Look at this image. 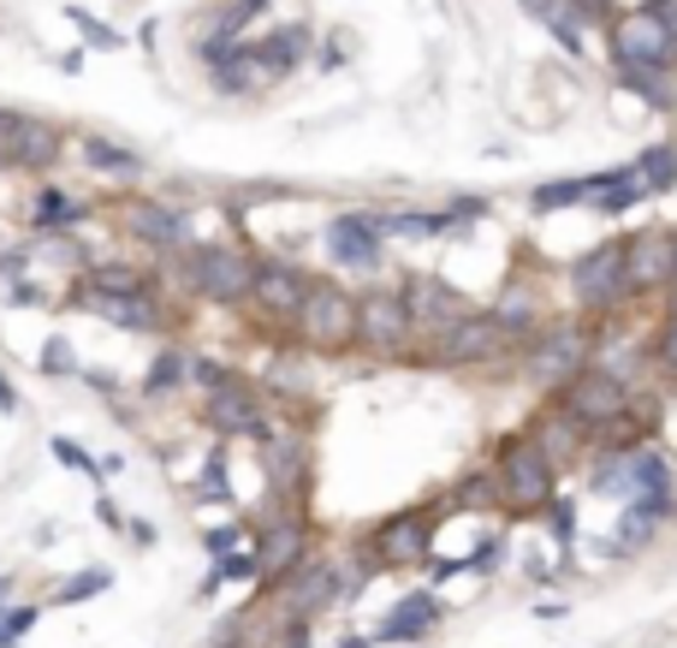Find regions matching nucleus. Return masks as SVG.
Segmentation results:
<instances>
[{"instance_id":"nucleus-1","label":"nucleus","mask_w":677,"mask_h":648,"mask_svg":"<svg viewBox=\"0 0 677 648\" xmlns=\"http://www.w3.org/2000/svg\"><path fill=\"white\" fill-rule=\"evenodd\" d=\"M606 42H613V66H618V78L624 83H636L648 101H666V90H659V78L671 72V60H677V37L666 24H659V12L654 7H630V12H618L613 30H606Z\"/></svg>"},{"instance_id":"nucleus-2","label":"nucleus","mask_w":677,"mask_h":648,"mask_svg":"<svg viewBox=\"0 0 677 648\" xmlns=\"http://www.w3.org/2000/svg\"><path fill=\"white\" fill-rule=\"evenodd\" d=\"M185 292H197L202 303H220V310H232V303H250V286H256V256L250 250H232V245H190L185 262Z\"/></svg>"},{"instance_id":"nucleus-3","label":"nucleus","mask_w":677,"mask_h":648,"mask_svg":"<svg viewBox=\"0 0 677 648\" xmlns=\"http://www.w3.org/2000/svg\"><path fill=\"white\" fill-rule=\"evenodd\" d=\"M494 476H499V506L517 511V518H529V511H547L552 506V482H559V470L547 465V452L535 447L529 435L499 440Z\"/></svg>"},{"instance_id":"nucleus-4","label":"nucleus","mask_w":677,"mask_h":648,"mask_svg":"<svg viewBox=\"0 0 677 648\" xmlns=\"http://www.w3.org/2000/svg\"><path fill=\"white\" fill-rule=\"evenodd\" d=\"M570 292L588 316H613L630 298V238H606L570 262Z\"/></svg>"},{"instance_id":"nucleus-5","label":"nucleus","mask_w":677,"mask_h":648,"mask_svg":"<svg viewBox=\"0 0 677 648\" xmlns=\"http://www.w3.org/2000/svg\"><path fill=\"white\" fill-rule=\"evenodd\" d=\"M588 363H595V333H588L583 321H552V328H541L524 351L529 381L547 387V393H559L565 381H577Z\"/></svg>"},{"instance_id":"nucleus-6","label":"nucleus","mask_w":677,"mask_h":648,"mask_svg":"<svg viewBox=\"0 0 677 648\" xmlns=\"http://www.w3.org/2000/svg\"><path fill=\"white\" fill-rule=\"evenodd\" d=\"M434 554V511L428 506H405L392 518H380L369 541H362V577L369 571H398V566H422Z\"/></svg>"},{"instance_id":"nucleus-7","label":"nucleus","mask_w":677,"mask_h":648,"mask_svg":"<svg viewBox=\"0 0 677 648\" xmlns=\"http://www.w3.org/2000/svg\"><path fill=\"white\" fill-rule=\"evenodd\" d=\"M630 399H636V387H624L618 375H606L600 363H588L577 381H565L559 393H552V405L577 422V429H588V435H606L613 422L630 411Z\"/></svg>"},{"instance_id":"nucleus-8","label":"nucleus","mask_w":677,"mask_h":648,"mask_svg":"<svg viewBox=\"0 0 677 648\" xmlns=\"http://www.w3.org/2000/svg\"><path fill=\"white\" fill-rule=\"evenodd\" d=\"M298 339L309 351H351L357 346V298L333 280H316L303 316H298Z\"/></svg>"},{"instance_id":"nucleus-9","label":"nucleus","mask_w":677,"mask_h":648,"mask_svg":"<svg viewBox=\"0 0 677 648\" xmlns=\"http://www.w3.org/2000/svg\"><path fill=\"white\" fill-rule=\"evenodd\" d=\"M410 339H416V321H410L405 292H362L357 298V346L362 351L398 357V351H410Z\"/></svg>"},{"instance_id":"nucleus-10","label":"nucleus","mask_w":677,"mask_h":648,"mask_svg":"<svg viewBox=\"0 0 677 648\" xmlns=\"http://www.w3.org/2000/svg\"><path fill=\"white\" fill-rule=\"evenodd\" d=\"M273 595H280L286 625H309L316 612L339 607L351 589H345V577H339V566H333V559H303V566L291 571V577H286V584L273 589Z\"/></svg>"},{"instance_id":"nucleus-11","label":"nucleus","mask_w":677,"mask_h":648,"mask_svg":"<svg viewBox=\"0 0 677 648\" xmlns=\"http://www.w3.org/2000/svg\"><path fill=\"white\" fill-rule=\"evenodd\" d=\"M511 351V333L494 321V310H470L464 321H451L446 333H434V363H494V357Z\"/></svg>"},{"instance_id":"nucleus-12","label":"nucleus","mask_w":677,"mask_h":648,"mask_svg":"<svg viewBox=\"0 0 677 648\" xmlns=\"http://www.w3.org/2000/svg\"><path fill=\"white\" fill-rule=\"evenodd\" d=\"M309 280L303 268H291L280 262V256H268V262H256V286H250V303H256V316H268V321H280V328H298V316H303V303H309Z\"/></svg>"},{"instance_id":"nucleus-13","label":"nucleus","mask_w":677,"mask_h":648,"mask_svg":"<svg viewBox=\"0 0 677 648\" xmlns=\"http://www.w3.org/2000/svg\"><path fill=\"white\" fill-rule=\"evenodd\" d=\"M321 250L333 256L339 268H375L380 250H387V227H380V209H345L321 227Z\"/></svg>"},{"instance_id":"nucleus-14","label":"nucleus","mask_w":677,"mask_h":648,"mask_svg":"<svg viewBox=\"0 0 677 648\" xmlns=\"http://www.w3.org/2000/svg\"><path fill=\"white\" fill-rule=\"evenodd\" d=\"M202 422L215 429L220 440H268L273 435V422H268V411H262V399L250 393L245 381H226L220 393H208L202 399Z\"/></svg>"},{"instance_id":"nucleus-15","label":"nucleus","mask_w":677,"mask_h":648,"mask_svg":"<svg viewBox=\"0 0 677 648\" xmlns=\"http://www.w3.org/2000/svg\"><path fill=\"white\" fill-rule=\"evenodd\" d=\"M666 286H677V232L648 227L630 238V298L666 292Z\"/></svg>"},{"instance_id":"nucleus-16","label":"nucleus","mask_w":677,"mask_h":648,"mask_svg":"<svg viewBox=\"0 0 677 648\" xmlns=\"http://www.w3.org/2000/svg\"><path fill=\"white\" fill-rule=\"evenodd\" d=\"M256 559H262V584L273 589V584H286L291 571L309 559V524L303 518H273L262 536H256Z\"/></svg>"},{"instance_id":"nucleus-17","label":"nucleus","mask_w":677,"mask_h":648,"mask_svg":"<svg viewBox=\"0 0 677 648\" xmlns=\"http://www.w3.org/2000/svg\"><path fill=\"white\" fill-rule=\"evenodd\" d=\"M398 292H405V303H410V321H416V328H428V333H446L451 321L470 316L464 292H451L440 275H410L405 286H398Z\"/></svg>"},{"instance_id":"nucleus-18","label":"nucleus","mask_w":677,"mask_h":648,"mask_svg":"<svg viewBox=\"0 0 677 648\" xmlns=\"http://www.w3.org/2000/svg\"><path fill=\"white\" fill-rule=\"evenodd\" d=\"M126 232L149 250H190V209H179V202H131Z\"/></svg>"},{"instance_id":"nucleus-19","label":"nucleus","mask_w":677,"mask_h":648,"mask_svg":"<svg viewBox=\"0 0 677 648\" xmlns=\"http://www.w3.org/2000/svg\"><path fill=\"white\" fill-rule=\"evenodd\" d=\"M78 310L101 316L108 328H126V333H161L167 328V310L161 298H108V292H72Z\"/></svg>"},{"instance_id":"nucleus-20","label":"nucleus","mask_w":677,"mask_h":648,"mask_svg":"<svg viewBox=\"0 0 677 648\" xmlns=\"http://www.w3.org/2000/svg\"><path fill=\"white\" fill-rule=\"evenodd\" d=\"M529 440L547 452V465H552V470H559V465H577V458H583L588 447H595V435L577 429V422H570V417L559 411V405H547V411L535 417V435H529Z\"/></svg>"},{"instance_id":"nucleus-21","label":"nucleus","mask_w":677,"mask_h":648,"mask_svg":"<svg viewBox=\"0 0 677 648\" xmlns=\"http://www.w3.org/2000/svg\"><path fill=\"white\" fill-rule=\"evenodd\" d=\"M434 625H440V601H434L428 589H410L405 601L375 625V642H422Z\"/></svg>"},{"instance_id":"nucleus-22","label":"nucleus","mask_w":677,"mask_h":648,"mask_svg":"<svg viewBox=\"0 0 677 648\" xmlns=\"http://www.w3.org/2000/svg\"><path fill=\"white\" fill-rule=\"evenodd\" d=\"M666 518H677V494H636L630 506H624V518H618V548L630 554V548H641V541H648L659 524Z\"/></svg>"},{"instance_id":"nucleus-23","label":"nucleus","mask_w":677,"mask_h":648,"mask_svg":"<svg viewBox=\"0 0 677 648\" xmlns=\"http://www.w3.org/2000/svg\"><path fill=\"white\" fill-rule=\"evenodd\" d=\"M54 156H60V131L48 126V119H19L12 149H7V167H19V173H42V167H54Z\"/></svg>"},{"instance_id":"nucleus-24","label":"nucleus","mask_w":677,"mask_h":648,"mask_svg":"<svg viewBox=\"0 0 677 648\" xmlns=\"http://www.w3.org/2000/svg\"><path fill=\"white\" fill-rule=\"evenodd\" d=\"M83 220H90V202L60 191V185H42V191L30 197V227H37L42 238L48 232H72V227H83Z\"/></svg>"},{"instance_id":"nucleus-25","label":"nucleus","mask_w":677,"mask_h":648,"mask_svg":"<svg viewBox=\"0 0 677 648\" xmlns=\"http://www.w3.org/2000/svg\"><path fill=\"white\" fill-rule=\"evenodd\" d=\"M250 54H256V72H262V78H286L291 66H298V60L309 54V24H286V30H273V37L250 42Z\"/></svg>"},{"instance_id":"nucleus-26","label":"nucleus","mask_w":677,"mask_h":648,"mask_svg":"<svg viewBox=\"0 0 677 648\" xmlns=\"http://www.w3.org/2000/svg\"><path fill=\"white\" fill-rule=\"evenodd\" d=\"M494 321H499L511 339H529L535 328H541V292H535V286H524V280H511L506 292H499V303H494Z\"/></svg>"},{"instance_id":"nucleus-27","label":"nucleus","mask_w":677,"mask_h":648,"mask_svg":"<svg viewBox=\"0 0 677 648\" xmlns=\"http://www.w3.org/2000/svg\"><path fill=\"white\" fill-rule=\"evenodd\" d=\"M262 465L273 476V488L291 494V488H303V465H309V447L298 435H268L262 440Z\"/></svg>"},{"instance_id":"nucleus-28","label":"nucleus","mask_w":677,"mask_h":648,"mask_svg":"<svg viewBox=\"0 0 677 648\" xmlns=\"http://www.w3.org/2000/svg\"><path fill=\"white\" fill-rule=\"evenodd\" d=\"M78 292H108V298H155V286L143 268H126V262H101V268H83Z\"/></svg>"},{"instance_id":"nucleus-29","label":"nucleus","mask_w":677,"mask_h":648,"mask_svg":"<svg viewBox=\"0 0 677 648\" xmlns=\"http://www.w3.org/2000/svg\"><path fill=\"white\" fill-rule=\"evenodd\" d=\"M185 387H190V351L185 346L155 351V363L143 375V399H172V393H185Z\"/></svg>"},{"instance_id":"nucleus-30","label":"nucleus","mask_w":677,"mask_h":648,"mask_svg":"<svg viewBox=\"0 0 677 648\" xmlns=\"http://www.w3.org/2000/svg\"><path fill=\"white\" fill-rule=\"evenodd\" d=\"M83 167H90V173H108V179H137V173H143V156L90 131V138H83Z\"/></svg>"},{"instance_id":"nucleus-31","label":"nucleus","mask_w":677,"mask_h":648,"mask_svg":"<svg viewBox=\"0 0 677 648\" xmlns=\"http://www.w3.org/2000/svg\"><path fill=\"white\" fill-rule=\"evenodd\" d=\"M636 494H677L671 458L659 452V440H648L641 452H630V500H636Z\"/></svg>"},{"instance_id":"nucleus-32","label":"nucleus","mask_w":677,"mask_h":648,"mask_svg":"<svg viewBox=\"0 0 677 648\" xmlns=\"http://www.w3.org/2000/svg\"><path fill=\"white\" fill-rule=\"evenodd\" d=\"M588 197H595L588 179H547V185H535L529 209L535 215H565V209H577V202H588Z\"/></svg>"},{"instance_id":"nucleus-33","label":"nucleus","mask_w":677,"mask_h":648,"mask_svg":"<svg viewBox=\"0 0 677 648\" xmlns=\"http://www.w3.org/2000/svg\"><path fill=\"white\" fill-rule=\"evenodd\" d=\"M636 179L641 191H677V149L671 143H654L636 156Z\"/></svg>"},{"instance_id":"nucleus-34","label":"nucleus","mask_w":677,"mask_h":648,"mask_svg":"<svg viewBox=\"0 0 677 648\" xmlns=\"http://www.w3.org/2000/svg\"><path fill=\"white\" fill-rule=\"evenodd\" d=\"M250 66H256V54H250V42H238L232 54H226V60L215 66V72H208V83H215L220 96H250V90H256Z\"/></svg>"},{"instance_id":"nucleus-35","label":"nucleus","mask_w":677,"mask_h":648,"mask_svg":"<svg viewBox=\"0 0 677 648\" xmlns=\"http://www.w3.org/2000/svg\"><path fill=\"white\" fill-rule=\"evenodd\" d=\"M66 19H72V30L83 37V48H96V54H119V48H126V37H119L113 24H101L96 12H83V7H66Z\"/></svg>"},{"instance_id":"nucleus-36","label":"nucleus","mask_w":677,"mask_h":648,"mask_svg":"<svg viewBox=\"0 0 677 648\" xmlns=\"http://www.w3.org/2000/svg\"><path fill=\"white\" fill-rule=\"evenodd\" d=\"M380 227H387V238H440L446 220L440 215H416V209H392V215H380Z\"/></svg>"},{"instance_id":"nucleus-37","label":"nucleus","mask_w":677,"mask_h":648,"mask_svg":"<svg viewBox=\"0 0 677 648\" xmlns=\"http://www.w3.org/2000/svg\"><path fill=\"white\" fill-rule=\"evenodd\" d=\"M108 584H113V571H108V566L72 571V577H66V584L54 589V601H60V607H78V601H90V595H101V589H108Z\"/></svg>"},{"instance_id":"nucleus-38","label":"nucleus","mask_w":677,"mask_h":648,"mask_svg":"<svg viewBox=\"0 0 677 648\" xmlns=\"http://www.w3.org/2000/svg\"><path fill=\"white\" fill-rule=\"evenodd\" d=\"M37 625V607H24V601H12L7 584H0V648H19V637Z\"/></svg>"},{"instance_id":"nucleus-39","label":"nucleus","mask_w":677,"mask_h":648,"mask_svg":"<svg viewBox=\"0 0 677 648\" xmlns=\"http://www.w3.org/2000/svg\"><path fill=\"white\" fill-rule=\"evenodd\" d=\"M202 500L215 506H232V476H226V447H208V465H202V482H197Z\"/></svg>"},{"instance_id":"nucleus-40","label":"nucleus","mask_w":677,"mask_h":648,"mask_svg":"<svg viewBox=\"0 0 677 648\" xmlns=\"http://www.w3.org/2000/svg\"><path fill=\"white\" fill-rule=\"evenodd\" d=\"M202 548H208V559H215V566H226V559H232V554H245L250 548V524H220V530H208L202 536Z\"/></svg>"},{"instance_id":"nucleus-41","label":"nucleus","mask_w":677,"mask_h":648,"mask_svg":"<svg viewBox=\"0 0 677 648\" xmlns=\"http://www.w3.org/2000/svg\"><path fill=\"white\" fill-rule=\"evenodd\" d=\"M37 369L48 375V381H66V375H83L78 369V357H72V339H42V351H37Z\"/></svg>"},{"instance_id":"nucleus-42","label":"nucleus","mask_w":677,"mask_h":648,"mask_svg":"<svg viewBox=\"0 0 677 648\" xmlns=\"http://www.w3.org/2000/svg\"><path fill=\"white\" fill-rule=\"evenodd\" d=\"M499 500V476L494 470H481V476H464V482L458 488H451V506H494Z\"/></svg>"},{"instance_id":"nucleus-43","label":"nucleus","mask_w":677,"mask_h":648,"mask_svg":"<svg viewBox=\"0 0 677 648\" xmlns=\"http://www.w3.org/2000/svg\"><path fill=\"white\" fill-rule=\"evenodd\" d=\"M48 452H54V458H60V465H66V470H78V476H90V482H101V476H108V470H101V465H96V458H90V452H83V447H78V440H72V435H54V440H48Z\"/></svg>"},{"instance_id":"nucleus-44","label":"nucleus","mask_w":677,"mask_h":648,"mask_svg":"<svg viewBox=\"0 0 677 648\" xmlns=\"http://www.w3.org/2000/svg\"><path fill=\"white\" fill-rule=\"evenodd\" d=\"M232 381V369L220 363V357H202V351H190V387L208 399V393H220V387Z\"/></svg>"},{"instance_id":"nucleus-45","label":"nucleus","mask_w":677,"mask_h":648,"mask_svg":"<svg viewBox=\"0 0 677 648\" xmlns=\"http://www.w3.org/2000/svg\"><path fill=\"white\" fill-rule=\"evenodd\" d=\"M541 518L552 524V541H559V548H570V541H577V500H565V494H552V506L541 511Z\"/></svg>"},{"instance_id":"nucleus-46","label":"nucleus","mask_w":677,"mask_h":648,"mask_svg":"<svg viewBox=\"0 0 677 648\" xmlns=\"http://www.w3.org/2000/svg\"><path fill=\"white\" fill-rule=\"evenodd\" d=\"M481 215H488V202H481V197H458V202H446V209H440L446 232H464V227H476Z\"/></svg>"},{"instance_id":"nucleus-47","label":"nucleus","mask_w":677,"mask_h":648,"mask_svg":"<svg viewBox=\"0 0 677 648\" xmlns=\"http://www.w3.org/2000/svg\"><path fill=\"white\" fill-rule=\"evenodd\" d=\"M506 554H511V548H506V536H488L470 559H464V571H494V566H506Z\"/></svg>"},{"instance_id":"nucleus-48","label":"nucleus","mask_w":677,"mask_h":648,"mask_svg":"<svg viewBox=\"0 0 677 648\" xmlns=\"http://www.w3.org/2000/svg\"><path fill=\"white\" fill-rule=\"evenodd\" d=\"M648 351H654V363L666 369V375H677V321H666V328L654 333V346H648Z\"/></svg>"},{"instance_id":"nucleus-49","label":"nucleus","mask_w":677,"mask_h":648,"mask_svg":"<svg viewBox=\"0 0 677 648\" xmlns=\"http://www.w3.org/2000/svg\"><path fill=\"white\" fill-rule=\"evenodd\" d=\"M547 30H552V37H559V48H565V54H583V48H588V42H583V30L570 24L565 12H552V19H547Z\"/></svg>"},{"instance_id":"nucleus-50","label":"nucleus","mask_w":677,"mask_h":648,"mask_svg":"<svg viewBox=\"0 0 677 648\" xmlns=\"http://www.w3.org/2000/svg\"><path fill=\"white\" fill-rule=\"evenodd\" d=\"M126 536L137 541V548H155V524H149V518H131V524H126Z\"/></svg>"},{"instance_id":"nucleus-51","label":"nucleus","mask_w":677,"mask_h":648,"mask_svg":"<svg viewBox=\"0 0 677 648\" xmlns=\"http://www.w3.org/2000/svg\"><path fill=\"white\" fill-rule=\"evenodd\" d=\"M280 637H286L280 648H316V637H309V625H286Z\"/></svg>"},{"instance_id":"nucleus-52","label":"nucleus","mask_w":677,"mask_h":648,"mask_svg":"<svg viewBox=\"0 0 677 648\" xmlns=\"http://www.w3.org/2000/svg\"><path fill=\"white\" fill-rule=\"evenodd\" d=\"M524 12H529V19H552V12H559V0H524Z\"/></svg>"},{"instance_id":"nucleus-53","label":"nucleus","mask_w":677,"mask_h":648,"mask_svg":"<svg viewBox=\"0 0 677 648\" xmlns=\"http://www.w3.org/2000/svg\"><path fill=\"white\" fill-rule=\"evenodd\" d=\"M12 411H19V393H12V381L0 375V417H12Z\"/></svg>"},{"instance_id":"nucleus-54","label":"nucleus","mask_w":677,"mask_h":648,"mask_svg":"<svg viewBox=\"0 0 677 648\" xmlns=\"http://www.w3.org/2000/svg\"><path fill=\"white\" fill-rule=\"evenodd\" d=\"M96 518L108 524V530H119V524H126V518H119V506H113V500H96Z\"/></svg>"},{"instance_id":"nucleus-55","label":"nucleus","mask_w":677,"mask_h":648,"mask_svg":"<svg viewBox=\"0 0 677 648\" xmlns=\"http://www.w3.org/2000/svg\"><path fill=\"white\" fill-rule=\"evenodd\" d=\"M339 648H375V630H351V637H345Z\"/></svg>"},{"instance_id":"nucleus-56","label":"nucleus","mask_w":677,"mask_h":648,"mask_svg":"<svg viewBox=\"0 0 677 648\" xmlns=\"http://www.w3.org/2000/svg\"><path fill=\"white\" fill-rule=\"evenodd\" d=\"M345 60V42H321V66H339Z\"/></svg>"},{"instance_id":"nucleus-57","label":"nucleus","mask_w":677,"mask_h":648,"mask_svg":"<svg viewBox=\"0 0 677 648\" xmlns=\"http://www.w3.org/2000/svg\"><path fill=\"white\" fill-rule=\"evenodd\" d=\"M7 149H12V138H0V167H7Z\"/></svg>"}]
</instances>
